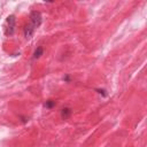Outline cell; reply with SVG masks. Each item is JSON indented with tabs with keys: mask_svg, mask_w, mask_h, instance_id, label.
I'll return each instance as SVG.
<instances>
[{
	"mask_svg": "<svg viewBox=\"0 0 147 147\" xmlns=\"http://www.w3.org/2000/svg\"><path fill=\"white\" fill-rule=\"evenodd\" d=\"M34 31H36V29H33L30 24L25 25V28H24V37H25L26 39H30V38L33 36Z\"/></svg>",
	"mask_w": 147,
	"mask_h": 147,
	"instance_id": "obj_3",
	"label": "cell"
},
{
	"mask_svg": "<svg viewBox=\"0 0 147 147\" xmlns=\"http://www.w3.org/2000/svg\"><path fill=\"white\" fill-rule=\"evenodd\" d=\"M30 21H31L30 25L33 29H38L40 26V24H41V21H42L41 14L39 11H37V10H32L31 14H30Z\"/></svg>",
	"mask_w": 147,
	"mask_h": 147,
	"instance_id": "obj_2",
	"label": "cell"
},
{
	"mask_svg": "<svg viewBox=\"0 0 147 147\" xmlns=\"http://www.w3.org/2000/svg\"><path fill=\"white\" fill-rule=\"evenodd\" d=\"M55 105H56V102H55L54 100H47V101L45 102V105H44V106H45L47 109H51V108H53Z\"/></svg>",
	"mask_w": 147,
	"mask_h": 147,
	"instance_id": "obj_6",
	"label": "cell"
},
{
	"mask_svg": "<svg viewBox=\"0 0 147 147\" xmlns=\"http://www.w3.org/2000/svg\"><path fill=\"white\" fill-rule=\"evenodd\" d=\"M63 79H64V80H65V82H69V76H65V77H64V78H63Z\"/></svg>",
	"mask_w": 147,
	"mask_h": 147,
	"instance_id": "obj_8",
	"label": "cell"
},
{
	"mask_svg": "<svg viewBox=\"0 0 147 147\" xmlns=\"http://www.w3.org/2000/svg\"><path fill=\"white\" fill-rule=\"evenodd\" d=\"M42 54H44V47H42V46H38L37 49L34 51L33 55H32V59H33V60H37V59H39Z\"/></svg>",
	"mask_w": 147,
	"mask_h": 147,
	"instance_id": "obj_4",
	"label": "cell"
},
{
	"mask_svg": "<svg viewBox=\"0 0 147 147\" xmlns=\"http://www.w3.org/2000/svg\"><path fill=\"white\" fill-rule=\"evenodd\" d=\"M15 25H16V18L14 15H9L6 21V36H13L15 32Z\"/></svg>",
	"mask_w": 147,
	"mask_h": 147,
	"instance_id": "obj_1",
	"label": "cell"
},
{
	"mask_svg": "<svg viewBox=\"0 0 147 147\" xmlns=\"http://www.w3.org/2000/svg\"><path fill=\"white\" fill-rule=\"evenodd\" d=\"M95 91H96V92H98L99 94H102L103 96H106V95H107V93H106V90H101V88H96Z\"/></svg>",
	"mask_w": 147,
	"mask_h": 147,
	"instance_id": "obj_7",
	"label": "cell"
},
{
	"mask_svg": "<svg viewBox=\"0 0 147 147\" xmlns=\"http://www.w3.org/2000/svg\"><path fill=\"white\" fill-rule=\"evenodd\" d=\"M71 114H72V110H71V108H69V107H65V108H63V109L61 110V116H62L63 118L70 117Z\"/></svg>",
	"mask_w": 147,
	"mask_h": 147,
	"instance_id": "obj_5",
	"label": "cell"
}]
</instances>
